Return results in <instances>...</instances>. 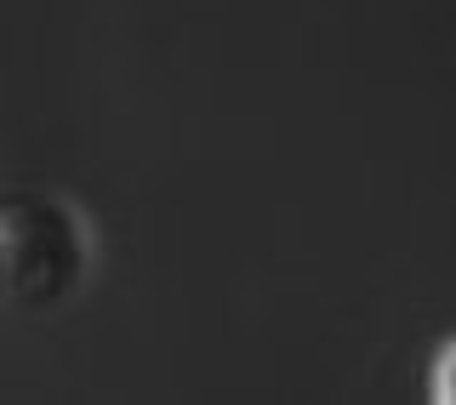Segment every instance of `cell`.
I'll return each instance as SVG.
<instances>
[{"label":"cell","mask_w":456,"mask_h":405,"mask_svg":"<svg viewBox=\"0 0 456 405\" xmlns=\"http://www.w3.org/2000/svg\"><path fill=\"white\" fill-rule=\"evenodd\" d=\"M97 263V228L57 189H12L0 206V269L18 314H52L80 297Z\"/></svg>","instance_id":"6da1fadb"},{"label":"cell","mask_w":456,"mask_h":405,"mask_svg":"<svg viewBox=\"0 0 456 405\" xmlns=\"http://www.w3.org/2000/svg\"><path fill=\"white\" fill-rule=\"evenodd\" d=\"M428 400H434V405H456V331L439 343L434 366H428Z\"/></svg>","instance_id":"7a4b0ae2"}]
</instances>
